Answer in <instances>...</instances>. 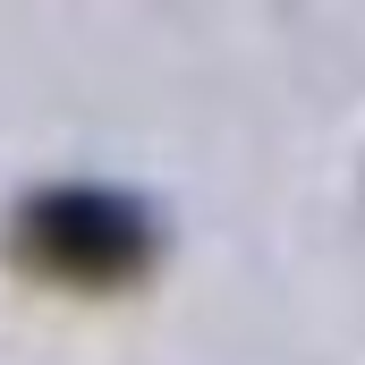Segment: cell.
Listing matches in <instances>:
<instances>
[{
    "mask_svg": "<svg viewBox=\"0 0 365 365\" xmlns=\"http://www.w3.org/2000/svg\"><path fill=\"white\" fill-rule=\"evenodd\" d=\"M17 255L51 280H128L145 264V212L128 195H102V187H51V195H26L17 212Z\"/></svg>",
    "mask_w": 365,
    "mask_h": 365,
    "instance_id": "obj_1",
    "label": "cell"
}]
</instances>
